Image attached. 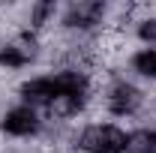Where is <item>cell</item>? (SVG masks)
Masks as SVG:
<instances>
[{
	"mask_svg": "<svg viewBox=\"0 0 156 153\" xmlns=\"http://www.w3.org/2000/svg\"><path fill=\"white\" fill-rule=\"evenodd\" d=\"M81 150L87 153H123L126 150V132H120L117 126H87L81 132Z\"/></svg>",
	"mask_w": 156,
	"mask_h": 153,
	"instance_id": "cell-1",
	"label": "cell"
},
{
	"mask_svg": "<svg viewBox=\"0 0 156 153\" xmlns=\"http://www.w3.org/2000/svg\"><path fill=\"white\" fill-rule=\"evenodd\" d=\"M21 96L30 102V105H51L54 96H57V78L48 75V78H33L21 87Z\"/></svg>",
	"mask_w": 156,
	"mask_h": 153,
	"instance_id": "cell-2",
	"label": "cell"
},
{
	"mask_svg": "<svg viewBox=\"0 0 156 153\" xmlns=\"http://www.w3.org/2000/svg\"><path fill=\"white\" fill-rule=\"evenodd\" d=\"M39 126L33 108H12L9 114L3 117V129L9 135H33Z\"/></svg>",
	"mask_w": 156,
	"mask_h": 153,
	"instance_id": "cell-3",
	"label": "cell"
},
{
	"mask_svg": "<svg viewBox=\"0 0 156 153\" xmlns=\"http://www.w3.org/2000/svg\"><path fill=\"white\" fill-rule=\"evenodd\" d=\"M138 102H141V96H138L135 87H129V84H120L111 90L108 96V108L114 111V114H129V111H135Z\"/></svg>",
	"mask_w": 156,
	"mask_h": 153,
	"instance_id": "cell-4",
	"label": "cell"
},
{
	"mask_svg": "<svg viewBox=\"0 0 156 153\" xmlns=\"http://www.w3.org/2000/svg\"><path fill=\"white\" fill-rule=\"evenodd\" d=\"M99 15H102L99 3H72L69 12H66V24H72V27H90V24H96Z\"/></svg>",
	"mask_w": 156,
	"mask_h": 153,
	"instance_id": "cell-5",
	"label": "cell"
},
{
	"mask_svg": "<svg viewBox=\"0 0 156 153\" xmlns=\"http://www.w3.org/2000/svg\"><path fill=\"white\" fill-rule=\"evenodd\" d=\"M126 150L129 153H156V132L141 129V132L126 138Z\"/></svg>",
	"mask_w": 156,
	"mask_h": 153,
	"instance_id": "cell-6",
	"label": "cell"
},
{
	"mask_svg": "<svg viewBox=\"0 0 156 153\" xmlns=\"http://www.w3.org/2000/svg\"><path fill=\"white\" fill-rule=\"evenodd\" d=\"M132 63H135V69L141 72V75L156 78V48H144V51H138Z\"/></svg>",
	"mask_w": 156,
	"mask_h": 153,
	"instance_id": "cell-7",
	"label": "cell"
},
{
	"mask_svg": "<svg viewBox=\"0 0 156 153\" xmlns=\"http://www.w3.org/2000/svg\"><path fill=\"white\" fill-rule=\"evenodd\" d=\"M24 54H21L18 48H3V51H0V63H3V66H21V63H24Z\"/></svg>",
	"mask_w": 156,
	"mask_h": 153,
	"instance_id": "cell-8",
	"label": "cell"
},
{
	"mask_svg": "<svg viewBox=\"0 0 156 153\" xmlns=\"http://www.w3.org/2000/svg\"><path fill=\"white\" fill-rule=\"evenodd\" d=\"M138 36L144 39V42H156V18L144 21V24L138 27Z\"/></svg>",
	"mask_w": 156,
	"mask_h": 153,
	"instance_id": "cell-9",
	"label": "cell"
}]
</instances>
